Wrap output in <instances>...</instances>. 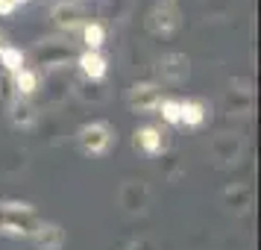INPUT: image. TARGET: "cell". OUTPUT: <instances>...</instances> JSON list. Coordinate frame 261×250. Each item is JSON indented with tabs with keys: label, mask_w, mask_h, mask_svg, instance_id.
I'll return each mask as SVG.
<instances>
[{
	"label": "cell",
	"mask_w": 261,
	"mask_h": 250,
	"mask_svg": "<svg viewBox=\"0 0 261 250\" xmlns=\"http://www.w3.org/2000/svg\"><path fill=\"white\" fill-rule=\"evenodd\" d=\"M24 62H27V56L18 48H9V44L0 48V65H3L9 74H18L21 68H24Z\"/></svg>",
	"instance_id": "44dd1931"
},
{
	"label": "cell",
	"mask_w": 261,
	"mask_h": 250,
	"mask_svg": "<svg viewBox=\"0 0 261 250\" xmlns=\"http://www.w3.org/2000/svg\"><path fill=\"white\" fill-rule=\"evenodd\" d=\"M15 92H18V97L30 100L36 92H41V74L36 68H21L15 74Z\"/></svg>",
	"instance_id": "ac0fdd59"
},
{
	"label": "cell",
	"mask_w": 261,
	"mask_h": 250,
	"mask_svg": "<svg viewBox=\"0 0 261 250\" xmlns=\"http://www.w3.org/2000/svg\"><path fill=\"white\" fill-rule=\"evenodd\" d=\"M9 121H12L15 127H21V130L36 127V121H38L36 103H33V100H27V97H15L12 103H9Z\"/></svg>",
	"instance_id": "4fadbf2b"
},
{
	"label": "cell",
	"mask_w": 261,
	"mask_h": 250,
	"mask_svg": "<svg viewBox=\"0 0 261 250\" xmlns=\"http://www.w3.org/2000/svg\"><path fill=\"white\" fill-rule=\"evenodd\" d=\"M208 118V106L202 100H179V124L185 127H202Z\"/></svg>",
	"instance_id": "2e32d148"
},
{
	"label": "cell",
	"mask_w": 261,
	"mask_h": 250,
	"mask_svg": "<svg viewBox=\"0 0 261 250\" xmlns=\"http://www.w3.org/2000/svg\"><path fill=\"white\" fill-rule=\"evenodd\" d=\"M135 150H141L147 156H159L165 153V132L159 130V127H141V130H135Z\"/></svg>",
	"instance_id": "7c38bea8"
},
{
	"label": "cell",
	"mask_w": 261,
	"mask_h": 250,
	"mask_svg": "<svg viewBox=\"0 0 261 250\" xmlns=\"http://www.w3.org/2000/svg\"><path fill=\"white\" fill-rule=\"evenodd\" d=\"M71 95H76L80 100H85V103H106L109 100V92L103 83H91V80H73L71 83Z\"/></svg>",
	"instance_id": "9a60e30c"
},
{
	"label": "cell",
	"mask_w": 261,
	"mask_h": 250,
	"mask_svg": "<svg viewBox=\"0 0 261 250\" xmlns=\"http://www.w3.org/2000/svg\"><path fill=\"white\" fill-rule=\"evenodd\" d=\"M0 48H3V33H0Z\"/></svg>",
	"instance_id": "d4e9b609"
},
{
	"label": "cell",
	"mask_w": 261,
	"mask_h": 250,
	"mask_svg": "<svg viewBox=\"0 0 261 250\" xmlns=\"http://www.w3.org/2000/svg\"><path fill=\"white\" fill-rule=\"evenodd\" d=\"M223 103H226V109L235 112V115H247V112H252V88H249L247 80H232L229 88H226Z\"/></svg>",
	"instance_id": "9c48e42d"
},
{
	"label": "cell",
	"mask_w": 261,
	"mask_h": 250,
	"mask_svg": "<svg viewBox=\"0 0 261 250\" xmlns=\"http://www.w3.org/2000/svg\"><path fill=\"white\" fill-rule=\"evenodd\" d=\"M76 68L83 74V80H91V83H103L109 71V62L100 50H83L76 56Z\"/></svg>",
	"instance_id": "30bf717a"
},
{
	"label": "cell",
	"mask_w": 261,
	"mask_h": 250,
	"mask_svg": "<svg viewBox=\"0 0 261 250\" xmlns=\"http://www.w3.org/2000/svg\"><path fill=\"white\" fill-rule=\"evenodd\" d=\"M150 203V191H147V183L144 179H126L120 186V206L132 215H141Z\"/></svg>",
	"instance_id": "ba28073f"
},
{
	"label": "cell",
	"mask_w": 261,
	"mask_h": 250,
	"mask_svg": "<svg viewBox=\"0 0 261 250\" xmlns=\"http://www.w3.org/2000/svg\"><path fill=\"white\" fill-rule=\"evenodd\" d=\"M15 3H27V0H15Z\"/></svg>",
	"instance_id": "484cf974"
},
{
	"label": "cell",
	"mask_w": 261,
	"mask_h": 250,
	"mask_svg": "<svg viewBox=\"0 0 261 250\" xmlns=\"http://www.w3.org/2000/svg\"><path fill=\"white\" fill-rule=\"evenodd\" d=\"M147 24H150V30L159 33V36H170V33H176V30H179L182 15H179V9H176V3H173V0H162L153 12H150Z\"/></svg>",
	"instance_id": "5b68a950"
},
{
	"label": "cell",
	"mask_w": 261,
	"mask_h": 250,
	"mask_svg": "<svg viewBox=\"0 0 261 250\" xmlns=\"http://www.w3.org/2000/svg\"><path fill=\"white\" fill-rule=\"evenodd\" d=\"M159 80L167 85H179L188 80L191 74V59L185 56V53H167V56H162L159 59Z\"/></svg>",
	"instance_id": "8992f818"
},
{
	"label": "cell",
	"mask_w": 261,
	"mask_h": 250,
	"mask_svg": "<svg viewBox=\"0 0 261 250\" xmlns=\"http://www.w3.org/2000/svg\"><path fill=\"white\" fill-rule=\"evenodd\" d=\"M241 150H244V144H241V139H235V135H217L212 142V153H214V159H220V162H238V159H241Z\"/></svg>",
	"instance_id": "e0dca14e"
},
{
	"label": "cell",
	"mask_w": 261,
	"mask_h": 250,
	"mask_svg": "<svg viewBox=\"0 0 261 250\" xmlns=\"http://www.w3.org/2000/svg\"><path fill=\"white\" fill-rule=\"evenodd\" d=\"M18 9V3L15 0H0V15H12Z\"/></svg>",
	"instance_id": "cb8c5ba5"
},
{
	"label": "cell",
	"mask_w": 261,
	"mask_h": 250,
	"mask_svg": "<svg viewBox=\"0 0 261 250\" xmlns=\"http://www.w3.org/2000/svg\"><path fill=\"white\" fill-rule=\"evenodd\" d=\"M68 92H71V80L62 77V71H50V77L44 80V97L50 103H59L68 97Z\"/></svg>",
	"instance_id": "d6986e66"
},
{
	"label": "cell",
	"mask_w": 261,
	"mask_h": 250,
	"mask_svg": "<svg viewBox=\"0 0 261 250\" xmlns=\"http://www.w3.org/2000/svg\"><path fill=\"white\" fill-rule=\"evenodd\" d=\"M159 112H162V118H165L167 124H179V100H173V97L162 100V103H159Z\"/></svg>",
	"instance_id": "7402d4cb"
},
{
	"label": "cell",
	"mask_w": 261,
	"mask_h": 250,
	"mask_svg": "<svg viewBox=\"0 0 261 250\" xmlns=\"http://www.w3.org/2000/svg\"><path fill=\"white\" fill-rule=\"evenodd\" d=\"M71 59H73V44L62 41V38H41L33 48V65L47 68V71H62L65 65H71Z\"/></svg>",
	"instance_id": "7a4b0ae2"
},
{
	"label": "cell",
	"mask_w": 261,
	"mask_h": 250,
	"mask_svg": "<svg viewBox=\"0 0 261 250\" xmlns=\"http://www.w3.org/2000/svg\"><path fill=\"white\" fill-rule=\"evenodd\" d=\"M126 103L135 115H153V112H159L162 92H159L155 83H135L126 95Z\"/></svg>",
	"instance_id": "277c9868"
},
{
	"label": "cell",
	"mask_w": 261,
	"mask_h": 250,
	"mask_svg": "<svg viewBox=\"0 0 261 250\" xmlns=\"http://www.w3.org/2000/svg\"><path fill=\"white\" fill-rule=\"evenodd\" d=\"M50 18H53V24L59 27L62 33H76V30H83V24H85L83 6L73 3V0H59V3L50 9Z\"/></svg>",
	"instance_id": "52a82bcc"
},
{
	"label": "cell",
	"mask_w": 261,
	"mask_h": 250,
	"mask_svg": "<svg viewBox=\"0 0 261 250\" xmlns=\"http://www.w3.org/2000/svg\"><path fill=\"white\" fill-rule=\"evenodd\" d=\"M252 200H255V197H252V189L244 186V183H232V186L223 191V203H226L229 212H238V215L249 212Z\"/></svg>",
	"instance_id": "5bb4252c"
},
{
	"label": "cell",
	"mask_w": 261,
	"mask_h": 250,
	"mask_svg": "<svg viewBox=\"0 0 261 250\" xmlns=\"http://www.w3.org/2000/svg\"><path fill=\"white\" fill-rule=\"evenodd\" d=\"M83 44L85 50H100L106 44V27L91 21V24H83Z\"/></svg>",
	"instance_id": "ffe728a7"
},
{
	"label": "cell",
	"mask_w": 261,
	"mask_h": 250,
	"mask_svg": "<svg viewBox=\"0 0 261 250\" xmlns=\"http://www.w3.org/2000/svg\"><path fill=\"white\" fill-rule=\"evenodd\" d=\"M126 250H155V244L147 241V238H132L129 244H126Z\"/></svg>",
	"instance_id": "603a6c76"
},
{
	"label": "cell",
	"mask_w": 261,
	"mask_h": 250,
	"mask_svg": "<svg viewBox=\"0 0 261 250\" xmlns=\"http://www.w3.org/2000/svg\"><path fill=\"white\" fill-rule=\"evenodd\" d=\"M115 142H118V135L106 121H94V124H85L76 130V144L88 156H106L115 147Z\"/></svg>",
	"instance_id": "3957f363"
},
{
	"label": "cell",
	"mask_w": 261,
	"mask_h": 250,
	"mask_svg": "<svg viewBox=\"0 0 261 250\" xmlns=\"http://www.w3.org/2000/svg\"><path fill=\"white\" fill-rule=\"evenodd\" d=\"M41 224L36 209L24 200H0V236L6 238H30Z\"/></svg>",
	"instance_id": "6da1fadb"
},
{
	"label": "cell",
	"mask_w": 261,
	"mask_h": 250,
	"mask_svg": "<svg viewBox=\"0 0 261 250\" xmlns=\"http://www.w3.org/2000/svg\"><path fill=\"white\" fill-rule=\"evenodd\" d=\"M30 241H33L38 250H62V247H65V230H62L59 224L41 221V224L33 230Z\"/></svg>",
	"instance_id": "8fae6325"
}]
</instances>
